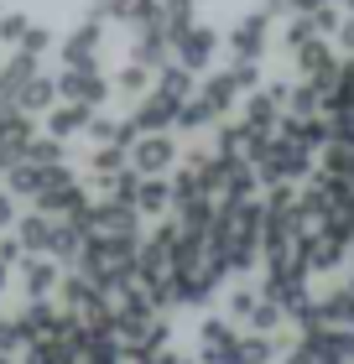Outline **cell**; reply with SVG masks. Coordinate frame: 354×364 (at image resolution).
<instances>
[{"label":"cell","mask_w":354,"mask_h":364,"mask_svg":"<svg viewBox=\"0 0 354 364\" xmlns=\"http://www.w3.org/2000/svg\"><path fill=\"white\" fill-rule=\"evenodd\" d=\"M16 219H21V213H16V193L0 188V229H16Z\"/></svg>","instance_id":"obj_36"},{"label":"cell","mask_w":354,"mask_h":364,"mask_svg":"<svg viewBox=\"0 0 354 364\" xmlns=\"http://www.w3.org/2000/svg\"><path fill=\"white\" fill-rule=\"evenodd\" d=\"M349 255V245L339 235H328V229H308V240H302V260H308V271H339Z\"/></svg>","instance_id":"obj_18"},{"label":"cell","mask_w":354,"mask_h":364,"mask_svg":"<svg viewBox=\"0 0 354 364\" xmlns=\"http://www.w3.org/2000/svg\"><path fill=\"white\" fill-rule=\"evenodd\" d=\"M240 78H234V68H224V73H209L204 78V84H198V99H204V105L219 114V120H224V114L234 109V105H240Z\"/></svg>","instance_id":"obj_19"},{"label":"cell","mask_w":354,"mask_h":364,"mask_svg":"<svg viewBox=\"0 0 354 364\" xmlns=\"http://www.w3.org/2000/svg\"><path fill=\"white\" fill-rule=\"evenodd\" d=\"M302 354L313 364H354V333L349 328H302Z\"/></svg>","instance_id":"obj_11"},{"label":"cell","mask_w":354,"mask_h":364,"mask_svg":"<svg viewBox=\"0 0 354 364\" xmlns=\"http://www.w3.org/2000/svg\"><path fill=\"white\" fill-rule=\"evenodd\" d=\"M177 114H182V105H177V99H172V94H162V89H151V94L141 99V105H136V109H130V114H125V120H130V125H136V136H167V130H172V125H177Z\"/></svg>","instance_id":"obj_12"},{"label":"cell","mask_w":354,"mask_h":364,"mask_svg":"<svg viewBox=\"0 0 354 364\" xmlns=\"http://www.w3.org/2000/svg\"><path fill=\"white\" fill-rule=\"evenodd\" d=\"M157 364H188V359H177L172 349H167V354H157Z\"/></svg>","instance_id":"obj_42"},{"label":"cell","mask_w":354,"mask_h":364,"mask_svg":"<svg viewBox=\"0 0 354 364\" xmlns=\"http://www.w3.org/2000/svg\"><path fill=\"white\" fill-rule=\"evenodd\" d=\"M281 328H286V312L271 302V296H261V307H256V318L245 323V333H266V338H276Z\"/></svg>","instance_id":"obj_29"},{"label":"cell","mask_w":354,"mask_h":364,"mask_svg":"<svg viewBox=\"0 0 354 364\" xmlns=\"http://www.w3.org/2000/svg\"><path fill=\"white\" fill-rule=\"evenodd\" d=\"M58 37H53V31H47V26H31V37L21 42V47H16V53H31V58H42L47 53V47H53Z\"/></svg>","instance_id":"obj_35"},{"label":"cell","mask_w":354,"mask_h":364,"mask_svg":"<svg viewBox=\"0 0 354 364\" xmlns=\"http://www.w3.org/2000/svg\"><path fill=\"white\" fill-rule=\"evenodd\" d=\"M16 287H21L26 302H47L58 287H63V276H58V260H47V255H26L21 266H16Z\"/></svg>","instance_id":"obj_15"},{"label":"cell","mask_w":354,"mask_h":364,"mask_svg":"<svg viewBox=\"0 0 354 364\" xmlns=\"http://www.w3.org/2000/svg\"><path fill=\"white\" fill-rule=\"evenodd\" d=\"M339 47H344V53L354 58V11L344 16V26H339Z\"/></svg>","instance_id":"obj_38"},{"label":"cell","mask_w":354,"mask_h":364,"mask_svg":"<svg viewBox=\"0 0 354 364\" xmlns=\"http://www.w3.org/2000/svg\"><path fill=\"white\" fill-rule=\"evenodd\" d=\"M276 364H313V359H308V354L297 349V354H286V359H276Z\"/></svg>","instance_id":"obj_41"},{"label":"cell","mask_w":354,"mask_h":364,"mask_svg":"<svg viewBox=\"0 0 354 364\" xmlns=\"http://www.w3.org/2000/svg\"><path fill=\"white\" fill-rule=\"evenodd\" d=\"M16 343H21V333H16V318H0V354H11Z\"/></svg>","instance_id":"obj_37"},{"label":"cell","mask_w":354,"mask_h":364,"mask_svg":"<svg viewBox=\"0 0 354 364\" xmlns=\"http://www.w3.org/2000/svg\"><path fill=\"white\" fill-rule=\"evenodd\" d=\"M63 182H78L68 167H47V161H16V167L6 172V193H16V198H31V203H42L53 188H63Z\"/></svg>","instance_id":"obj_5"},{"label":"cell","mask_w":354,"mask_h":364,"mask_svg":"<svg viewBox=\"0 0 354 364\" xmlns=\"http://www.w3.org/2000/svg\"><path fill=\"white\" fill-rule=\"evenodd\" d=\"M136 250L141 245H110V240H89L83 245V260H78V276L99 291H120L136 281Z\"/></svg>","instance_id":"obj_2"},{"label":"cell","mask_w":354,"mask_h":364,"mask_svg":"<svg viewBox=\"0 0 354 364\" xmlns=\"http://www.w3.org/2000/svg\"><path fill=\"white\" fill-rule=\"evenodd\" d=\"M308 16H313L318 37H323V31H333V37H339V26H344V6H318V11H308Z\"/></svg>","instance_id":"obj_34"},{"label":"cell","mask_w":354,"mask_h":364,"mask_svg":"<svg viewBox=\"0 0 354 364\" xmlns=\"http://www.w3.org/2000/svg\"><path fill=\"white\" fill-rule=\"evenodd\" d=\"M11 281H16V266H11V260H0V291H11Z\"/></svg>","instance_id":"obj_40"},{"label":"cell","mask_w":354,"mask_h":364,"mask_svg":"<svg viewBox=\"0 0 354 364\" xmlns=\"http://www.w3.org/2000/svg\"><path fill=\"white\" fill-rule=\"evenodd\" d=\"M16 109H21V114H53L58 109V73H37L31 84H21Z\"/></svg>","instance_id":"obj_20"},{"label":"cell","mask_w":354,"mask_h":364,"mask_svg":"<svg viewBox=\"0 0 354 364\" xmlns=\"http://www.w3.org/2000/svg\"><path fill=\"white\" fill-rule=\"evenodd\" d=\"M214 53H219V31L214 26H188L172 42V63H182L188 73H209L214 68Z\"/></svg>","instance_id":"obj_13"},{"label":"cell","mask_w":354,"mask_h":364,"mask_svg":"<svg viewBox=\"0 0 354 364\" xmlns=\"http://www.w3.org/2000/svg\"><path fill=\"white\" fill-rule=\"evenodd\" d=\"M31 26H37V21H31V16H21V11H16V16H0V42L21 47V42L31 37Z\"/></svg>","instance_id":"obj_32"},{"label":"cell","mask_w":354,"mask_h":364,"mask_svg":"<svg viewBox=\"0 0 354 364\" xmlns=\"http://www.w3.org/2000/svg\"><path fill=\"white\" fill-rule=\"evenodd\" d=\"M172 161H182L172 136H136L130 141V167H136L141 177H167Z\"/></svg>","instance_id":"obj_14"},{"label":"cell","mask_w":354,"mask_h":364,"mask_svg":"<svg viewBox=\"0 0 354 364\" xmlns=\"http://www.w3.org/2000/svg\"><path fill=\"white\" fill-rule=\"evenodd\" d=\"M250 167H256V177L266 182V188H292V182H308L313 167H318V151L308 141H297V136H276L271 141H261L256 151H250Z\"/></svg>","instance_id":"obj_1"},{"label":"cell","mask_w":354,"mask_h":364,"mask_svg":"<svg viewBox=\"0 0 354 364\" xmlns=\"http://www.w3.org/2000/svg\"><path fill=\"white\" fill-rule=\"evenodd\" d=\"M11 114H16V89L0 84V120H11Z\"/></svg>","instance_id":"obj_39"},{"label":"cell","mask_w":354,"mask_h":364,"mask_svg":"<svg viewBox=\"0 0 354 364\" xmlns=\"http://www.w3.org/2000/svg\"><path fill=\"white\" fill-rule=\"evenodd\" d=\"M16 245H21V255H53V240H58V219H47V213H21L16 219Z\"/></svg>","instance_id":"obj_17"},{"label":"cell","mask_w":354,"mask_h":364,"mask_svg":"<svg viewBox=\"0 0 354 364\" xmlns=\"http://www.w3.org/2000/svg\"><path fill=\"white\" fill-rule=\"evenodd\" d=\"M261 296H266L261 287H234V291L224 296V318H229V323H240V328H245L250 318H256V307H261Z\"/></svg>","instance_id":"obj_28"},{"label":"cell","mask_w":354,"mask_h":364,"mask_svg":"<svg viewBox=\"0 0 354 364\" xmlns=\"http://www.w3.org/2000/svg\"><path fill=\"white\" fill-rule=\"evenodd\" d=\"M172 276H177V219H167V224H157L141 240L136 281H141V287H157V281H172Z\"/></svg>","instance_id":"obj_3"},{"label":"cell","mask_w":354,"mask_h":364,"mask_svg":"<svg viewBox=\"0 0 354 364\" xmlns=\"http://www.w3.org/2000/svg\"><path fill=\"white\" fill-rule=\"evenodd\" d=\"M110 78L99 73V68H63L58 73V99L63 105H83V109H99L110 99Z\"/></svg>","instance_id":"obj_7"},{"label":"cell","mask_w":354,"mask_h":364,"mask_svg":"<svg viewBox=\"0 0 354 364\" xmlns=\"http://www.w3.org/2000/svg\"><path fill=\"white\" fill-rule=\"evenodd\" d=\"M99 53H105V26L99 21H83L68 31V37L58 42V58H63V68H99Z\"/></svg>","instance_id":"obj_9"},{"label":"cell","mask_w":354,"mask_h":364,"mask_svg":"<svg viewBox=\"0 0 354 364\" xmlns=\"http://www.w3.org/2000/svg\"><path fill=\"white\" fill-rule=\"evenodd\" d=\"M240 338H245L240 323H229V318H204V323H198V364H234Z\"/></svg>","instance_id":"obj_6"},{"label":"cell","mask_w":354,"mask_h":364,"mask_svg":"<svg viewBox=\"0 0 354 364\" xmlns=\"http://www.w3.org/2000/svg\"><path fill=\"white\" fill-rule=\"evenodd\" d=\"M89 240H110V245H141V213L130 208V203H120V198H94Z\"/></svg>","instance_id":"obj_4"},{"label":"cell","mask_w":354,"mask_h":364,"mask_svg":"<svg viewBox=\"0 0 354 364\" xmlns=\"http://www.w3.org/2000/svg\"><path fill=\"white\" fill-rule=\"evenodd\" d=\"M157 89H162V94H172L177 105H188V99H198V78L182 68V63H167V68L157 73Z\"/></svg>","instance_id":"obj_25"},{"label":"cell","mask_w":354,"mask_h":364,"mask_svg":"<svg viewBox=\"0 0 354 364\" xmlns=\"http://www.w3.org/2000/svg\"><path fill=\"white\" fill-rule=\"evenodd\" d=\"M229 53H234V63H261L266 58V42H271V11H250V16H240V21L229 26Z\"/></svg>","instance_id":"obj_8"},{"label":"cell","mask_w":354,"mask_h":364,"mask_svg":"<svg viewBox=\"0 0 354 364\" xmlns=\"http://www.w3.org/2000/svg\"><path fill=\"white\" fill-rule=\"evenodd\" d=\"M151 89H157V73H151V68H141V63H125V68L115 73V94L136 99V105H141V99H146Z\"/></svg>","instance_id":"obj_24"},{"label":"cell","mask_w":354,"mask_h":364,"mask_svg":"<svg viewBox=\"0 0 354 364\" xmlns=\"http://www.w3.org/2000/svg\"><path fill=\"white\" fill-rule=\"evenodd\" d=\"M318 161H323L318 172H328V177H339V182H354V141H328Z\"/></svg>","instance_id":"obj_27"},{"label":"cell","mask_w":354,"mask_h":364,"mask_svg":"<svg viewBox=\"0 0 354 364\" xmlns=\"http://www.w3.org/2000/svg\"><path fill=\"white\" fill-rule=\"evenodd\" d=\"M302 328H349L354 333V287H328L323 296H313L308 318H297Z\"/></svg>","instance_id":"obj_10"},{"label":"cell","mask_w":354,"mask_h":364,"mask_svg":"<svg viewBox=\"0 0 354 364\" xmlns=\"http://www.w3.org/2000/svg\"><path fill=\"white\" fill-rule=\"evenodd\" d=\"M130 208H136L141 219H162V213L172 208V182H167V177H141V182H136V198H130Z\"/></svg>","instance_id":"obj_21"},{"label":"cell","mask_w":354,"mask_h":364,"mask_svg":"<svg viewBox=\"0 0 354 364\" xmlns=\"http://www.w3.org/2000/svg\"><path fill=\"white\" fill-rule=\"evenodd\" d=\"M31 141H37V120H31V114L16 109L11 120H0V172H11L16 161L31 151Z\"/></svg>","instance_id":"obj_16"},{"label":"cell","mask_w":354,"mask_h":364,"mask_svg":"<svg viewBox=\"0 0 354 364\" xmlns=\"http://www.w3.org/2000/svg\"><path fill=\"white\" fill-rule=\"evenodd\" d=\"M130 172V151H120V146H94L89 151V177L105 182V177H120Z\"/></svg>","instance_id":"obj_26"},{"label":"cell","mask_w":354,"mask_h":364,"mask_svg":"<svg viewBox=\"0 0 354 364\" xmlns=\"http://www.w3.org/2000/svg\"><path fill=\"white\" fill-rule=\"evenodd\" d=\"M308 42H318L313 16H292V21H286V31H281V47H286V53H302Z\"/></svg>","instance_id":"obj_30"},{"label":"cell","mask_w":354,"mask_h":364,"mask_svg":"<svg viewBox=\"0 0 354 364\" xmlns=\"http://www.w3.org/2000/svg\"><path fill=\"white\" fill-rule=\"evenodd\" d=\"M26 156H31V161H47V167H63V141H53V136L42 141V136H37ZM26 156H21V161H26Z\"/></svg>","instance_id":"obj_33"},{"label":"cell","mask_w":354,"mask_h":364,"mask_svg":"<svg viewBox=\"0 0 354 364\" xmlns=\"http://www.w3.org/2000/svg\"><path fill=\"white\" fill-rule=\"evenodd\" d=\"M89 120H94V109L63 105V99H58V109L47 114V136H53V141H68V136H78V130H89Z\"/></svg>","instance_id":"obj_23"},{"label":"cell","mask_w":354,"mask_h":364,"mask_svg":"<svg viewBox=\"0 0 354 364\" xmlns=\"http://www.w3.org/2000/svg\"><path fill=\"white\" fill-rule=\"evenodd\" d=\"M83 136H89L94 146H120V151H130V141H136V125H130L125 114H94Z\"/></svg>","instance_id":"obj_22"},{"label":"cell","mask_w":354,"mask_h":364,"mask_svg":"<svg viewBox=\"0 0 354 364\" xmlns=\"http://www.w3.org/2000/svg\"><path fill=\"white\" fill-rule=\"evenodd\" d=\"M219 120V114L204 105V99H188V105H182V114H177V130H188V136H193V130H209Z\"/></svg>","instance_id":"obj_31"}]
</instances>
